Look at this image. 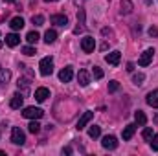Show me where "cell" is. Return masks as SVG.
Instances as JSON below:
<instances>
[{"label": "cell", "mask_w": 158, "mask_h": 156, "mask_svg": "<svg viewBox=\"0 0 158 156\" xmlns=\"http://www.w3.org/2000/svg\"><path fill=\"white\" fill-rule=\"evenodd\" d=\"M39 70H40L42 76H52V72H53V59H52V57H44V59H40Z\"/></svg>", "instance_id": "6da1fadb"}, {"label": "cell", "mask_w": 158, "mask_h": 156, "mask_svg": "<svg viewBox=\"0 0 158 156\" xmlns=\"http://www.w3.org/2000/svg\"><path fill=\"white\" fill-rule=\"evenodd\" d=\"M22 116L28 117V119H40V117L44 116V112L40 110L39 107H26L24 112H22Z\"/></svg>", "instance_id": "7a4b0ae2"}, {"label": "cell", "mask_w": 158, "mask_h": 156, "mask_svg": "<svg viewBox=\"0 0 158 156\" xmlns=\"http://www.w3.org/2000/svg\"><path fill=\"white\" fill-rule=\"evenodd\" d=\"M11 142H13L15 145H24L26 136H24V132H22L19 127H13V129H11Z\"/></svg>", "instance_id": "3957f363"}, {"label": "cell", "mask_w": 158, "mask_h": 156, "mask_svg": "<svg viewBox=\"0 0 158 156\" xmlns=\"http://www.w3.org/2000/svg\"><path fill=\"white\" fill-rule=\"evenodd\" d=\"M153 55H155V50H153V48L145 50V51L140 55L138 64H140V66H149V64H151V61H153Z\"/></svg>", "instance_id": "277c9868"}, {"label": "cell", "mask_w": 158, "mask_h": 156, "mask_svg": "<svg viewBox=\"0 0 158 156\" xmlns=\"http://www.w3.org/2000/svg\"><path fill=\"white\" fill-rule=\"evenodd\" d=\"M94 48H96V40H94V37L86 35L85 39L81 40V50H83L85 53H92V51H94Z\"/></svg>", "instance_id": "5b68a950"}, {"label": "cell", "mask_w": 158, "mask_h": 156, "mask_svg": "<svg viewBox=\"0 0 158 156\" xmlns=\"http://www.w3.org/2000/svg\"><path fill=\"white\" fill-rule=\"evenodd\" d=\"M101 145H103V149H107V151H114V149L118 147V138H116V136H105L103 142H101Z\"/></svg>", "instance_id": "8992f818"}, {"label": "cell", "mask_w": 158, "mask_h": 156, "mask_svg": "<svg viewBox=\"0 0 158 156\" xmlns=\"http://www.w3.org/2000/svg\"><path fill=\"white\" fill-rule=\"evenodd\" d=\"M105 61H107L109 64H112V66H118L119 61H121V53H119L118 50H114V51H110V53L105 55Z\"/></svg>", "instance_id": "52a82bcc"}, {"label": "cell", "mask_w": 158, "mask_h": 156, "mask_svg": "<svg viewBox=\"0 0 158 156\" xmlns=\"http://www.w3.org/2000/svg\"><path fill=\"white\" fill-rule=\"evenodd\" d=\"M72 77H74V70H72V66H64V68L59 72V79H61L63 83L72 81Z\"/></svg>", "instance_id": "ba28073f"}, {"label": "cell", "mask_w": 158, "mask_h": 156, "mask_svg": "<svg viewBox=\"0 0 158 156\" xmlns=\"http://www.w3.org/2000/svg\"><path fill=\"white\" fill-rule=\"evenodd\" d=\"M48 97H50V90H48L46 86H40V88H37V90H35V99H37L39 103L46 101Z\"/></svg>", "instance_id": "9c48e42d"}, {"label": "cell", "mask_w": 158, "mask_h": 156, "mask_svg": "<svg viewBox=\"0 0 158 156\" xmlns=\"http://www.w3.org/2000/svg\"><path fill=\"white\" fill-rule=\"evenodd\" d=\"M145 101H147V105H149V107H153V109H158V88L147 94Z\"/></svg>", "instance_id": "30bf717a"}, {"label": "cell", "mask_w": 158, "mask_h": 156, "mask_svg": "<svg viewBox=\"0 0 158 156\" xmlns=\"http://www.w3.org/2000/svg\"><path fill=\"white\" fill-rule=\"evenodd\" d=\"M92 117H94V112H90V110H88V112H85L83 116L79 117V121H77V130L85 129V127H86V123H88Z\"/></svg>", "instance_id": "8fae6325"}, {"label": "cell", "mask_w": 158, "mask_h": 156, "mask_svg": "<svg viewBox=\"0 0 158 156\" xmlns=\"http://www.w3.org/2000/svg\"><path fill=\"white\" fill-rule=\"evenodd\" d=\"M22 103H24V97H22V94H15L13 97H11V101H9V107L11 109H20L22 107Z\"/></svg>", "instance_id": "7c38bea8"}, {"label": "cell", "mask_w": 158, "mask_h": 156, "mask_svg": "<svg viewBox=\"0 0 158 156\" xmlns=\"http://www.w3.org/2000/svg\"><path fill=\"white\" fill-rule=\"evenodd\" d=\"M6 44L7 46H11V48H15V46H19L20 44V37L17 35V33H9V35H6Z\"/></svg>", "instance_id": "4fadbf2b"}, {"label": "cell", "mask_w": 158, "mask_h": 156, "mask_svg": "<svg viewBox=\"0 0 158 156\" xmlns=\"http://www.w3.org/2000/svg\"><path fill=\"white\" fill-rule=\"evenodd\" d=\"M9 26H11V30H13V31H19V30H22V28H24V18H22V17H15V18H11Z\"/></svg>", "instance_id": "5bb4252c"}, {"label": "cell", "mask_w": 158, "mask_h": 156, "mask_svg": "<svg viewBox=\"0 0 158 156\" xmlns=\"http://www.w3.org/2000/svg\"><path fill=\"white\" fill-rule=\"evenodd\" d=\"M77 81H79V84H81V86H86V84L90 83V76H88V72H86V70H79Z\"/></svg>", "instance_id": "9a60e30c"}, {"label": "cell", "mask_w": 158, "mask_h": 156, "mask_svg": "<svg viewBox=\"0 0 158 156\" xmlns=\"http://www.w3.org/2000/svg\"><path fill=\"white\" fill-rule=\"evenodd\" d=\"M52 24H57V26H66L68 24V18L64 15H52Z\"/></svg>", "instance_id": "2e32d148"}, {"label": "cell", "mask_w": 158, "mask_h": 156, "mask_svg": "<svg viewBox=\"0 0 158 156\" xmlns=\"http://www.w3.org/2000/svg\"><path fill=\"white\" fill-rule=\"evenodd\" d=\"M134 130H136V125H127V127L123 129V132H121L123 140H131V138L134 136Z\"/></svg>", "instance_id": "e0dca14e"}, {"label": "cell", "mask_w": 158, "mask_h": 156, "mask_svg": "<svg viewBox=\"0 0 158 156\" xmlns=\"http://www.w3.org/2000/svg\"><path fill=\"white\" fill-rule=\"evenodd\" d=\"M9 79H11V72L6 70V68H2L0 70V86H6L9 83Z\"/></svg>", "instance_id": "ac0fdd59"}, {"label": "cell", "mask_w": 158, "mask_h": 156, "mask_svg": "<svg viewBox=\"0 0 158 156\" xmlns=\"http://www.w3.org/2000/svg\"><path fill=\"white\" fill-rule=\"evenodd\" d=\"M57 40V31L55 30H48L46 33H44V42L46 44H53Z\"/></svg>", "instance_id": "d6986e66"}, {"label": "cell", "mask_w": 158, "mask_h": 156, "mask_svg": "<svg viewBox=\"0 0 158 156\" xmlns=\"http://www.w3.org/2000/svg\"><path fill=\"white\" fill-rule=\"evenodd\" d=\"M134 121H136L138 125H145V123H147V117H145V114H143L142 110H136V112H134Z\"/></svg>", "instance_id": "ffe728a7"}, {"label": "cell", "mask_w": 158, "mask_h": 156, "mask_svg": "<svg viewBox=\"0 0 158 156\" xmlns=\"http://www.w3.org/2000/svg\"><path fill=\"white\" fill-rule=\"evenodd\" d=\"M131 11H132V2L131 0H121V13L129 15Z\"/></svg>", "instance_id": "44dd1931"}, {"label": "cell", "mask_w": 158, "mask_h": 156, "mask_svg": "<svg viewBox=\"0 0 158 156\" xmlns=\"http://www.w3.org/2000/svg\"><path fill=\"white\" fill-rule=\"evenodd\" d=\"M99 134H101V129H99L98 125H92V127L88 129V136H90V138H99Z\"/></svg>", "instance_id": "7402d4cb"}, {"label": "cell", "mask_w": 158, "mask_h": 156, "mask_svg": "<svg viewBox=\"0 0 158 156\" xmlns=\"http://www.w3.org/2000/svg\"><path fill=\"white\" fill-rule=\"evenodd\" d=\"M143 81H145V76H143L142 72L132 74V83H134V84H138V86H140V84H143Z\"/></svg>", "instance_id": "603a6c76"}, {"label": "cell", "mask_w": 158, "mask_h": 156, "mask_svg": "<svg viewBox=\"0 0 158 156\" xmlns=\"http://www.w3.org/2000/svg\"><path fill=\"white\" fill-rule=\"evenodd\" d=\"M40 37H39V33L37 31H30L28 35H26V40L30 42V44H37V40H39Z\"/></svg>", "instance_id": "cb8c5ba5"}, {"label": "cell", "mask_w": 158, "mask_h": 156, "mask_svg": "<svg viewBox=\"0 0 158 156\" xmlns=\"http://www.w3.org/2000/svg\"><path fill=\"white\" fill-rule=\"evenodd\" d=\"M28 130H30L31 134H37V132L40 130V125H39V121H37V119H35V121H31V123L28 125Z\"/></svg>", "instance_id": "d4e9b609"}, {"label": "cell", "mask_w": 158, "mask_h": 156, "mask_svg": "<svg viewBox=\"0 0 158 156\" xmlns=\"http://www.w3.org/2000/svg\"><path fill=\"white\" fill-rule=\"evenodd\" d=\"M142 136H143V140L145 142H151V138H153V129H143V132H142Z\"/></svg>", "instance_id": "484cf974"}, {"label": "cell", "mask_w": 158, "mask_h": 156, "mask_svg": "<svg viewBox=\"0 0 158 156\" xmlns=\"http://www.w3.org/2000/svg\"><path fill=\"white\" fill-rule=\"evenodd\" d=\"M31 22H33L35 26H42V24H44V17H42V15H33V17H31Z\"/></svg>", "instance_id": "4316f807"}, {"label": "cell", "mask_w": 158, "mask_h": 156, "mask_svg": "<svg viewBox=\"0 0 158 156\" xmlns=\"http://www.w3.org/2000/svg\"><path fill=\"white\" fill-rule=\"evenodd\" d=\"M119 90V83L118 81H110L109 83V92H118Z\"/></svg>", "instance_id": "83f0119b"}, {"label": "cell", "mask_w": 158, "mask_h": 156, "mask_svg": "<svg viewBox=\"0 0 158 156\" xmlns=\"http://www.w3.org/2000/svg\"><path fill=\"white\" fill-rule=\"evenodd\" d=\"M22 53H24V55H33V53H35V48H33V46H24V48H22Z\"/></svg>", "instance_id": "f1b7e54d"}, {"label": "cell", "mask_w": 158, "mask_h": 156, "mask_svg": "<svg viewBox=\"0 0 158 156\" xmlns=\"http://www.w3.org/2000/svg\"><path fill=\"white\" fill-rule=\"evenodd\" d=\"M28 86H30V81H28V79H19V88L26 90Z\"/></svg>", "instance_id": "f546056e"}, {"label": "cell", "mask_w": 158, "mask_h": 156, "mask_svg": "<svg viewBox=\"0 0 158 156\" xmlns=\"http://www.w3.org/2000/svg\"><path fill=\"white\" fill-rule=\"evenodd\" d=\"M94 77H96V79H101V77H103V70H101L99 66H94Z\"/></svg>", "instance_id": "4dcf8cb0"}, {"label": "cell", "mask_w": 158, "mask_h": 156, "mask_svg": "<svg viewBox=\"0 0 158 156\" xmlns=\"http://www.w3.org/2000/svg\"><path fill=\"white\" fill-rule=\"evenodd\" d=\"M151 147H153V151H158V134L151 138Z\"/></svg>", "instance_id": "1f68e13d"}, {"label": "cell", "mask_w": 158, "mask_h": 156, "mask_svg": "<svg viewBox=\"0 0 158 156\" xmlns=\"http://www.w3.org/2000/svg\"><path fill=\"white\" fill-rule=\"evenodd\" d=\"M149 35L151 37H158V28H149Z\"/></svg>", "instance_id": "d6a6232c"}, {"label": "cell", "mask_w": 158, "mask_h": 156, "mask_svg": "<svg viewBox=\"0 0 158 156\" xmlns=\"http://www.w3.org/2000/svg\"><path fill=\"white\" fill-rule=\"evenodd\" d=\"M101 33H103V35H110V33H112V31H110V30H109V28H103V30H101Z\"/></svg>", "instance_id": "836d02e7"}, {"label": "cell", "mask_w": 158, "mask_h": 156, "mask_svg": "<svg viewBox=\"0 0 158 156\" xmlns=\"http://www.w3.org/2000/svg\"><path fill=\"white\" fill-rule=\"evenodd\" d=\"M70 153H72V149H70V147H64V149H63V154H70Z\"/></svg>", "instance_id": "e575fe53"}, {"label": "cell", "mask_w": 158, "mask_h": 156, "mask_svg": "<svg viewBox=\"0 0 158 156\" xmlns=\"http://www.w3.org/2000/svg\"><path fill=\"white\" fill-rule=\"evenodd\" d=\"M127 70H129V72H132V70H134V64H132V63H129V64H127Z\"/></svg>", "instance_id": "d590c367"}, {"label": "cell", "mask_w": 158, "mask_h": 156, "mask_svg": "<svg viewBox=\"0 0 158 156\" xmlns=\"http://www.w3.org/2000/svg\"><path fill=\"white\" fill-rule=\"evenodd\" d=\"M4 2H9V4H13V2H17V0H4Z\"/></svg>", "instance_id": "8d00e7d4"}, {"label": "cell", "mask_w": 158, "mask_h": 156, "mask_svg": "<svg viewBox=\"0 0 158 156\" xmlns=\"http://www.w3.org/2000/svg\"><path fill=\"white\" fill-rule=\"evenodd\" d=\"M44 2H57V0H44Z\"/></svg>", "instance_id": "74e56055"}, {"label": "cell", "mask_w": 158, "mask_h": 156, "mask_svg": "<svg viewBox=\"0 0 158 156\" xmlns=\"http://www.w3.org/2000/svg\"><path fill=\"white\" fill-rule=\"evenodd\" d=\"M2 154H4V151H0V156H2Z\"/></svg>", "instance_id": "f35d334b"}, {"label": "cell", "mask_w": 158, "mask_h": 156, "mask_svg": "<svg viewBox=\"0 0 158 156\" xmlns=\"http://www.w3.org/2000/svg\"><path fill=\"white\" fill-rule=\"evenodd\" d=\"M0 48H2V40H0Z\"/></svg>", "instance_id": "ab89813d"}]
</instances>
